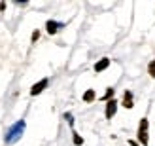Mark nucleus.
<instances>
[{
  "label": "nucleus",
  "instance_id": "nucleus-1",
  "mask_svg": "<svg viewBox=\"0 0 155 146\" xmlns=\"http://www.w3.org/2000/svg\"><path fill=\"white\" fill-rule=\"evenodd\" d=\"M138 142L140 144H148V120L142 118L140 120V127H138Z\"/></svg>",
  "mask_w": 155,
  "mask_h": 146
},
{
  "label": "nucleus",
  "instance_id": "nucleus-2",
  "mask_svg": "<svg viewBox=\"0 0 155 146\" xmlns=\"http://www.w3.org/2000/svg\"><path fill=\"white\" fill-rule=\"evenodd\" d=\"M115 110H117V103L112 99V101H108V104H106V120H112L115 116Z\"/></svg>",
  "mask_w": 155,
  "mask_h": 146
},
{
  "label": "nucleus",
  "instance_id": "nucleus-3",
  "mask_svg": "<svg viewBox=\"0 0 155 146\" xmlns=\"http://www.w3.org/2000/svg\"><path fill=\"white\" fill-rule=\"evenodd\" d=\"M48 87V80H42V82H38L32 86V89H30V95H38V93H42V91Z\"/></svg>",
  "mask_w": 155,
  "mask_h": 146
},
{
  "label": "nucleus",
  "instance_id": "nucleus-4",
  "mask_svg": "<svg viewBox=\"0 0 155 146\" xmlns=\"http://www.w3.org/2000/svg\"><path fill=\"white\" fill-rule=\"evenodd\" d=\"M108 66H110V59H106V57H104V59H100L98 63L95 65V72H102V70H106Z\"/></svg>",
  "mask_w": 155,
  "mask_h": 146
},
{
  "label": "nucleus",
  "instance_id": "nucleus-5",
  "mask_svg": "<svg viewBox=\"0 0 155 146\" xmlns=\"http://www.w3.org/2000/svg\"><path fill=\"white\" fill-rule=\"evenodd\" d=\"M123 106L125 108H133V93L125 91V97H123Z\"/></svg>",
  "mask_w": 155,
  "mask_h": 146
},
{
  "label": "nucleus",
  "instance_id": "nucleus-6",
  "mask_svg": "<svg viewBox=\"0 0 155 146\" xmlns=\"http://www.w3.org/2000/svg\"><path fill=\"white\" fill-rule=\"evenodd\" d=\"M59 27H61V25H59V23H55V21H48V23H45V29H48L49 34H55Z\"/></svg>",
  "mask_w": 155,
  "mask_h": 146
},
{
  "label": "nucleus",
  "instance_id": "nucleus-7",
  "mask_svg": "<svg viewBox=\"0 0 155 146\" xmlns=\"http://www.w3.org/2000/svg\"><path fill=\"white\" fill-rule=\"evenodd\" d=\"M83 101L85 103H93V101H95V91L87 89V91H85V95H83Z\"/></svg>",
  "mask_w": 155,
  "mask_h": 146
},
{
  "label": "nucleus",
  "instance_id": "nucleus-8",
  "mask_svg": "<svg viewBox=\"0 0 155 146\" xmlns=\"http://www.w3.org/2000/svg\"><path fill=\"white\" fill-rule=\"evenodd\" d=\"M112 97H114V89H112V87H108L102 99H104V101H112Z\"/></svg>",
  "mask_w": 155,
  "mask_h": 146
},
{
  "label": "nucleus",
  "instance_id": "nucleus-9",
  "mask_svg": "<svg viewBox=\"0 0 155 146\" xmlns=\"http://www.w3.org/2000/svg\"><path fill=\"white\" fill-rule=\"evenodd\" d=\"M74 144H78V146H80V144H83V139H81V137L78 135V133H74Z\"/></svg>",
  "mask_w": 155,
  "mask_h": 146
},
{
  "label": "nucleus",
  "instance_id": "nucleus-10",
  "mask_svg": "<svg viewBox=\"0 0 155 146\" xmlns=\"http://www.w3.org/2000/svg\"><path fill=\"white\" fill-rule=\"evenodd\" d=\"M148 70H150V74H151V76H155V61H153V63L148 66Z\"/></svg>",
  "mask_w": 155,
  "mask_h": 146
},
{
  "label": "nucleus",
  "instance_id": "nucleus-11",
  "mask_svg": "<svg viewBox=\"0 0 155 146\" xmlns=\"http://www.w3.org/2000/svg\"><path fill=\"white\" fill-rule=\"evenodd\" d=\"M38 38H40V30H34V32H32V42H36Z\"/></svg>",
  "mask_w": 155,
  "mask_h": 146
}]
</instances>
